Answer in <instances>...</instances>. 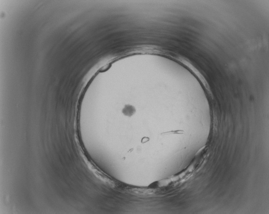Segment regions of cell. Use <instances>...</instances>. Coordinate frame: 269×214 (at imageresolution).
<instances>
[{
  "label": "cell",
  "mask_w": 269,
  "mask_h": 214,
  "mask_svg": "<svg viewBox=\"0 0 269 214\" xmlns=\"http://www.w3.org/2000/svg\"><path fill=\"white\" fill-rule=\"evenodd\" d=\"M122 112L127 116H131L135 113V109L132 105H127L124 107Z\"/></svg>",
  "instance_id": "cell-1"
}]
</instances>
